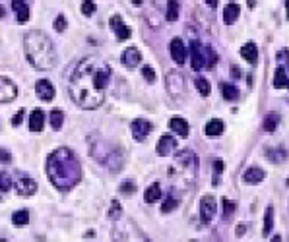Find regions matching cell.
Wrapping results in <instances>:
<instances>
[{
  "instance_id": "1",
  "label": "cell",
  "mask_w": 289,
  "mask_h": 242,
  "mask_svg": "<svg viewBox=\"0 0 289 242\" xmlns=\"http://www.w3.org/2000/svg\"><path fill=\"white\" fill-rule=\"evenodd\" d=\"M109 82H111L109 64L99 56H86L76 64L68 80V93L80 109L93 110L103 105Z\"/></svg>"
},
{
  "instance_id": "2",
  "label": "cell",
  "mask_w": 289,
  "mask_h": 242,
  "mask_svg": "<svg viewBox=\"0 0 289 242\" xmlns=\"http://www.w3.org/2000/svg\"><path fill=\"white\" fill-rule=\"evenodd\" d=\"M47 178L58 190H70L82 180V165L68 147H58L47 157Z\"/></svg>"
},
{
  "instance_id": "3",
  "label": "cell",
  "mask_w": 289,
  "mask_h": 242,
  "mask_svg": "<svg viewBox=\"0 0 289 242\" xmlns=\"http://www.w3.org/2000/svg\"><path fill=\"white\" fill-rule=\"evenodd\" d=\"M23 52L37 70H53L58 64L57 48L41 29H31L23 35Z\"/></svg>"
},
{
  "instance_id": "4",
  "label": "cell",
  "mask_w": 289,
  "mask_h": 242,
  "mask_svg": "<svg viewBox=\"0 0 289 242\" xmlns=\"http://www.w3.org/2000/svg\"><path fill=\"white\" fill-rule=\"evenodd\" d=\"M111 239H113V242H150L144 237V233L136 227V223L130 219L116 221L113 233H111Z\"/></svg>"
},
{
  "instance_id": "5",
  "label": "cell",
  "mask_w": 289,
  "mask_h": 242,
  "mask_svg": "<svg viewBox=\"0 0 289 242\" xmlns=\"http://www.w3.org/2000/svg\"><path fill=\"white\" fill-rule=\"evenodd\" d=\"M190 66L192 70L200 72L202 68H206V47H202L200 41H190Z\"/></svg>"
},
{
  "instance_id": "6",
  "label": "cell",
  "mask_w": 289,
  "mask_h": 242,
  "mask_svg": "<svg viewBox=\"0 0 289 242\" xmlns=\"http://www.w3.org/2000/svg\"><path fill=\"white\" fill-rule=\"evenodd\" d=\"M216 213H218V201H216V198L210 196V194L204 196V198L200 199V219L208 225V223L214 221Z\"/></svg>"
},
{
  "instance_id": "7",
  "label": "cell",
  "mask_w": 289,
  "mask_h": 242,
  "mask_svg": "<svg viewBox=\"0 0 289 242\" xmlns=\"http://www.w3.org/2000/svg\"><path fill=\"white\" fill-rule=\"evenodd\" d=\"M152 130H154V126H152V122L146 120V118H136V120H132V124H130V132H132V136H134L136 142H144V140L152 134Z\"/></svg>"
},
{
  "instance_id": "8",
  "label": "cell",
  "mask_w": 289,
  "mask_h": 242,
  "mask_svg": "<svg viewBox=\"0 0 289 242\" xmlns=\"http://www.w3.org/2000/svg\"><path fill=\"white\" fill-rule=\"evenodd\" d=\"M16 97H18V86L12 80L0 76V105L12 103Z\"/></svg>"
},
{
  "instance_id": "9",
  "label": "cell",
  "mask_w": 289,
  "mask_h": 242,
  "mask_svg": "<svg viewBox=\"0 0 289 242\" xmlns=\"http://www.w3.org/2000/svg\"><path fill=\"white\" fill-rule=\"evenodd\" d=\"M165 86H167L169 93H173V95H177V93H182V91H184V88H186L182 72L171 70V72L167 74V78H165Z\"/></svg>"
},
{
  "instance_id": "10",
  "label": "cell",
  "mask_w": 289,
  "mask_h": 242,
  "mask_svg": "<svg viewBox=\"0 0 289 242\" xmlns=\"http://www.w3.org/2000/svg\"><path fill=\"white\" fill-rule=\"evenodd\" d=\"M109 27H111V31L116 35L118 41H126L130 37V27L124 25V22H122V18L118 14H113L109 18Z\"/></svg>"
},
{
  "instance_id": "11",
  "label": "cell",
  "mask_w": 289,
  "mask_h": 242,
  "mask_svg": "<svg viewBox=\"0 0 289 242\" xmlns=\"http://www.w3.org/2000/svg\"><path fill=\"white\" fill-rule=\"evenodd\" d=\"M120 60H122V66H124V68L134 70V68H138L140 62H142V54H140V50L136 47H128V48H124Z\"/></svg>"
},
{
  "instance_id": "12",
  "label": "cell",
  "mask_w": 289,
  "mask_h": 242,
  "mask_svg": "<svg viewBox=\"0 0 289 242\" xmlns=\"http://www.w3.org/2000/svg\"><path fill=\"white\" fill-rule=\"evenodd\" d=\"M35 93H37V97H39L41 101L49 103V101L55 99L57 89H55V86H53L49 80H39V82L35 84Z\"/></svg>"
},
{
  "instance_id": "13",
  "label": "cell",
  "mask_w": 289,
  "mask_h": 242,
  "mask_svg": "<svg viewBox=\"0 0 289 242\" xmlns=\"http://www.w3.org/2000/svg\"><path fill=\"white\" fill-rule=\"evenodd\" d=\"M14 188L20 196H33L37 192V182L29 176H20L16 182H14Z\"/></svg>"
},
{
  "instance_id": "14",
  "label": "cell",
  "mask_w": 289,
  "mask_h": 242,
  "mask_svg": "<svg viewBox=\"0 0 289 242\" xmlns=\"http://www.w3.org/2000/svg\"><path fill=\"white\" fill-rule=\"evenodd\" d=\"M169 52H171V58H173V62H177L178 66L186 62V47H184L182 39H178V37L171 39V45H169Z\"/></svg>"
},
{
  "instance_id": "15",
  "label": "cell",
  "mask_w": 289,
  "mask_h": 242,
  "mask_svg": "<svg viewBox=\"0 0 289 242\" xmlns=\"http://www.w3.org/2000/svg\"><path fill=\"white\" fill-rule=\"evenodd\" d=\"M177 147H178V144H177V138L169 136V134L161 136V138H159V142H157V145H156V149H157V155H159V157H167V155H171Z\"/></svg>"
},
{
  "instance_id": "16",
  "label": "cell",
  "mask_w": 289,
  "mask_h": 242,
  "mask_svg": "<svg viewBox=\"0 0 289 242\" xmlns=\"http://www.w3.org/2000/svg\"><path fill=\"white\" fill-rule=\"evenodd\" d=\"M264 178H266V173L260 167H248L245 171V175H243V182L245 184H260Z\"/></svg>"
},
{
  "instance_id": "17",
  "label": "cell",
  "mask_w": 289,
  "mask_h": 242,
  "mask_svg": "<svg viewBox=\"0 0 289 242\" xmlns=\"http://www.w3.org/2000/svg\"><path fill=\"white\" fill-rule=\"evenodd\" d=\"M169 128L173 130L177 136H180V138H186L188 132H190V124H188L186 118H182V116H173V118L169 120Z\"/></svg>"
},
{
  "instance_id": "18",
  "label": "cell",
  "mask_w": 289,
  "mask_h": 242,
  "mask_svg": "<svg viewBox=\"0 0 289 242\" xmlns=\"http://www.w3.org/2000/svg\"><path fill=\"white\" fill-rule=\"evenodd\" d=\"M12 10L16 12L18 23H25L29 20V6L25 0H12Z\"/></svg>"
},
{
  "instance_id": "19",
  "label": "cell",
  "mask_w": 289,
  "mask_h": 242,
  "mask_svg": "<svg viewBox=\"0 0 289 242\" xmlns=\"http://www.w3.org/2000/svg\"><path fill=\"white\" fill-rule=\"evenodd\" d=\"M239 54L243 56V60H246L248 64H256L258 62V48L256 45L252 43V41H248V43H245L241 50H239Z\"/></svg>"
},
{
  "instance_id": "20",
  "label": "cell",
  "mask_w": 289,
  "mask_h": 242,
  "mask_svg": "<svg viewBox=\"0 0 289 242\" xmlns=\"http://www.w3.org/2000/svg\"><path fill=\"white\" fill-rule=\"evenodd\" d=\"M43 126H45V112L41 109L31 110V114H29V130L31 132H41Z\"/></svg>"
},
{
  "instance_id": "21",
  "label": "cell",
  "mask_w": 289,
  "mask_h": 242,
  "mask_svg": "<svg viewBox=\"0 0 289 242\" xmlns=\"http://www.w3.org/2000/svg\"><path fill=\"white\" fill-rule=\"evenodd\" d=\"M239 14H241V6L237 2H229L225 8H223V23L225 25H233L237 20H239Z\"/></svg>"
},
{
  "instance_id": "22",
  "label": "cell",
  "mask_w": 289,
  "mask_h": 242,
  "mask_svg": "<svg viewBox=\"0 0 289 242\" xmlns=\"http://www.w3.org/2000/svg\"><path fill=\"white\" fill-rule=\"evenodd\" d=\"M223 130H225V124H223L222 118H212V120H208V124L204 126V132H206V136H210V138H216V136L223 134Z\"/></svg>"
},
{
  "instance_id": "23",
  "label": "cell",
  "mask_w": 289,
  "mask_h": 242,
  "mask_svg": "<svg viewBox=\"0 0 289 242\" xmlns=\"http://www.w3.org/2000/svg\"><path fill=\"white\" fill-rule=\"evenodd\" d=\"M274 231V205H268L264 209V227H262V237L268 239L270 233Z\"/></svg>"
},
{
  "instance_id": "24",
  "label": "cell",
  "mask_w": 289,
  "mask_h": 242,
  "mask_svg": "<svg viewBox=\"0 0 289 242\" xmlns=\"http://www.w3.org/2000/svg\"><path fill=\"white\" fill-rule=\"evenodd\" d=\"M280 120H282V116H280V112H268L266 116H264V122H262V128L266 130V132H276V128L280 126Z\"/></svg>"
},
{
  "instance_id": "25",
  "label": "cell",
  "mask_w": 289,
  "mask_h": 242,
  "mask_svg": "<svg viewBox=\"0 0 289 242\" xmlns=\"http://www.w3.org/2000/svg\"><path fill=\"white\" fill-rule=\"evenodd\" d=\"M274 88H276V89L288 88L289 89V78L284 66H278V68H276V74H274Z\"/></svg>"
},
{
  "instance_id": "26",
  "label": "cell",
  "mask_w": 289,
  "mask_h": 242,
  "mask_svg": "<svg viewBox=\"0 0 289 242\" xmlns=\"http://www.w3.org/2000/svg\"><path fill=\"white\" fill-rule=\"evenodd\" d=\"M220 91H222V97L227 99V101H237L239 99V89L229 82H220Z\"/></svg>"
},
{
  "instance_id": "27",
  "label": "cell",
  "mask_w": 289,
  "mask_h": 242,
  "mask_svg": "<svg viewBox=\"0 0 289 242\" xmlns=\"http://www.w3.org/2000/svg\"><path fill=\"white\" fill-rule=\"evenodd\" d=\"M144 199H146L148 203H156L157 199H161V184H159V182H154L150 188H146Z\"/></svg>"
},
{
  "instance_id": "28",
  "label": "cell",
  "mask_w": 289,
  "mask_h": 242,
  "mask_svg": "<svg viewBox=\"0 0 289 242\" xmlns=\"http://www.w3.org/2000/svg\"><path fill=\"white\" fill-rule=\"evenodd\" d=\"M289 151L284 147H278V149H266V157L272 161V163H284L288 159Z\"/></svg>"
},
{
  "instance_id": "29",
  "label": "cell",
  "mask_w": 289,
  "mask_h": 242,
  "mask_svg": "<svg viewBox=\"0 0 289 242\" xmlns=\"http://www.w3.org/2000/svg\"><path fill=\"white\" fill-rule=\"evenodd\" d=\"M12 223H14V227H25L29 223V209H18V211H14Z\"/></svg>"
},
{
  "instance_id": "30",
  "label": "cell",
  "mask_w": 289,
  "mask_h": 242,
  "mask_svg": "<svg viewBox=\"0 0 289 242\" xmlns=\"http://www.w3.org/2000/svg\"><path fill=\"white\" fill-rule=\"evenodd\" d=\"M178 12H180V6L177 0H167V10H165V20L167 22H177L178 20Z\"/></svg>"
},
{
  "instance_id": "31",
  "label": "cell",
  "mask_w": 289,
  "mask_h": 242,
  "mask_svg": "<svg viewBox=\"0 0 289 242\" xmlns=\"http://www.w3.org/2000/svg\"><path fill=\"white\" fill-rule=\"evenodd\" d=\"M235 209H237V205L233 203L231 199H227V198H223L222 199V217H223V221H229L233 215H235Z\"/></svg>"
},
{
  "instance_id": "32",
  "label": "cell",
  "mask_w": 289,
  "mask_h": 242,
  "mask_svg": "<svg viewBox=\"0 0 289 242\" xmlns=\"http://www.w3.org/2000/svg\"><path fill=\"white\" fill-rule=\"evenodd\" d=\"M177 205H178V198L173 192L167 194V198L161 203V213H171L173 209H177Z\"/></svg>"
},
{
  "instance_id": "33",
  "label": "cell",
  "mask_w": 289,
  "mask_h": 242,
  "mask_svg": "<svg viewBox=\"0 0 289 242\" xmlns=\"http://www.w3.org/2000/svg\"><path fill=\"white\" fill-rule=\"evenodd\" d=\"M194 86H196V89H198V93L202 97H208L210 95V89H212V86H210V82L206 80V78H202V76H198L196 80H194Z\"/></svg>"
},
{
  "instance_id": "34",
  "label": "cell",
  "mask_w": 289,
  "mask_h": 242,
  "mask_svg": "<svg viewBox=\"0 0 289 242\" xmlns=\"http://www.w3.org/2000/svg\"><path fill=\"white\" fill-rule=\"evenodd\" d=\"M49 120H51V128L53 130H60L62 124H64V112L62 110H51Z\"/></svg>"
},
{
  "instance_id": "35",
  "label": "cell",
  "mask_w": 289,
  "mask_h": 242,
  "mask_svg": "<svg viewBox=\"0 0 289 242\" xmlns=\"http://www.w3.org/2000/svg\"><path fill=\"white\" fill-rule=\"evenodd\" d=\"M12 186H14L12 176H10L6 171H2V173H0V192H8Z\"/></svg>"
},
{
  "instance_id": "36",
  "label": "cell",
  "mask_w": 289,
  "mask_h": 242,
  "mask_svg": "<svg viewBox=\"0 0 289 242\" xmlns=\"http://www.w3.org/2000/svg\"><path fill=\"white\" fill-rule=\"evenodd\" d=\"M109 217H111L113 221H118V219L122 217V207H120L118 199H113V201H111V207H109Z\"/></svg>"
},
{
  "instance_id": "37",
  "label": "cell",
  "mask_w": 289,
  "mask_h": 242,
  "mask_svg": "<svg viewBox=\"0 0 289 242\" xmlns=\"http://www.w3.org/2000/svg\"><path fill=\"white\" fill-rule=\"evenodd\" d=\"M225 171V163L222 161V159H216L214 161V186H218V182H220V175Z\"/></svg>"
},
{
  "instance_id": "38",
  "label": "cell",
  "mask_w": 289,
  "mask_h": 242,
  "mask_svg": "<svg viewBox=\"0 0 289 242\" xmlns=\"http://www.w3.org/2000/svg\"><path fill=\"white\" fill-rule=\"evenodd\" d=\"M95 10H97V6H95L93 0H84V2H82V14H84V16L89 18V16L95 14Z\"/></svg>"
},
{
  "instance_id": "39",
  "label": "cell",
  "mask_w": 289,
  "mask_h": 242,
  "mask_svg": "<svg viewBox=\"0 0 289 242\" xmlns=\"http://www.w3.org/2000/svg\"><path fill=\"white\" fill-rule=\"evenodd\" d=\"M216 62H218V56H216L214 48L206 47V66H208V68H214V66H216Z\"/></svg>"
},
{
  "instance_id": "40",
  "label": "cell",
  "mask_w": 289,
  "mask_h": 242,
  "mask_svg": "<svg viewBox=\"0 0 289 242\" xmlns=\"http://www.w3.org/2000/svg\"><path fill=\"white\" fill-rule=\"evenodd\" d=\"M118 190L124 194V196H130V194L136 192V184H134L132 180H124V182L120 184V188H118Z\"/></svg>"
},
{
  "instance_id": "41",
  "label": "cell",
  "mask_w": 289,
  "mask_h": 242,
  "mask_svg": "<svg viewBox=\"0 0 289 242\" xmlns=\"http://www.w3.org/2000/svg\"><path fill=\"white\" fill-rule=\"evenodd\" d=\"M142 76H144L150 84H154V82H156V72H154V68H152V66H144V68H142Z\"/></svg>"
},
{
  "instance_id": "42",
  "label": "cell",
  "mask_w": 289,
  "mask_h": 242,
  "mask_svg": "<svg viewBox=\"0 0 289 242\" xmlns=\"http://www.w3.org/2000/svg\"><path fill=\"white\" fill-rule=\"evenodd\" d=\"M55 29H57L58 33H62V31L66 29V18H64L62 14H58L57 20H55Z\"/></svg>"
},
{
  "instance_id": "43",
  "label": "cell",
  "mask_w": 289,
  "mask_h": 242,
  "mask_svg": "<svg viewBox=\"0 0 289 242\" xmlns=\"http://www.w3.org/2000/svg\"><path fill=\"white\" fill-rule=\"evenodd\" d=\"M23 114H25V110H23V109H20V110H18V112L12 116V126H14V128H18V126L22 124V120H23Z\"/></svg>"
},
{
  "instance_id": "44",
  "label": "cell",
  "mask_w": 289,
  "mask_h": 242,
  "mask_svg": "<svg viewBox=\"0 0 289 242\" xmlns=\"http://www.w3.org/2000/svg\"><path fill=\"white\" fill-rule=\"evenodd\" d=\"M278 62H286V66H288L289 70V48H282L278 52Z\"/></svg>"
},
{
  "instance_id": "45",
  "label": "cell",
  "mask_w": 289,
  "mask_h": 242,
  "mask_svg": "<svg viewBox=\"0 0 289 242\" xmlns=\"http://www.w3.org/2000/svg\"><path fill=\"white\" fill-rule=\"evenodd\" d=\"M10 161H12L10 151H8V149H4V147H0V163H10Z\"/></svg>"
},
{
  "instance_id": "46",
  "label": "cell",
  "mask_w": 289,
  "mask_h": 242,
  "mask_svg": "<svg viewBox=\"0 0 289 242\" xmlns=\"http://www.w3.org/2000/svg\"><path fill=\"white\" fill-rule=\"evenodd\" d=\"M245 233H246V225H245V223H241V225H237V229H235V235H237V239H241V237H245Z\"/></svg>"
},
{
  "instance_id": "47",
  "label": "cell",
  "mask_w": 289,
  "mask_h": 242,
  "mask_svg": "<svg viewBox=\"0 0 289 242\" xmlns=\"http://www.w3.org/2000/svg\"><path fill=\"white\" fill-rule=\"evenodd\" d=\"M241 74H243V72H241V68H237V66L233 64V66H231V78H233V80H239V78H243Z\"/></svg>"
},
{
  "instance_id": "48",
  "label": "cell",
  "mask_w": 289,
  "mask_h": 242,
  "mask_svg": "<svg viewBox=\"0 0 289 242\" xmlns=\"http://www.w3.org/2000/svg\"><path fill=\"white\" fill-rule=\"evenodd\" d=\"M204 2H206V4H208L212 10H214V8H218V0H204Z\"/></svg>"
},
{
  "instance_id": "49",
  "label": "cell",
  "mask_w": 289,
  "mask_h": 242,
  "mask_svg": "<svg viewBox=\"0 0 289 242\" xmlns=\"http://www.w3.org/2000/svg\"><path fill=\"white\" fill-rule=\"evenodd\" d=\"M270 242H282V237H280V235H276V237H274Z\"/></svg>"
},
{
  "instance_id": "50",
  "label": "cell",
  "mask_w": 289,
  "mask_h": 242,
  "mask_svg": "<svg viewBox=\"0 0 289 242\" xmlns=\"http://www.w3.org/2000/svg\"><path fill=\"white\" fill-rule=\"evenodd\" d=\"M4 14H6V10H4V6L0 4V18H4Z\"/></svg>"
},
{
  "instance_id": "51",
  "label": "cell",
  "mask_w": 289,
  "mask_h": 242,
  "mask_svg": "<svg viewBox=\"0 0 289 242\" xmlns=\"http://www.w3.org/2000/svg\"><path fill=\"white\" fill-rule=\"evenodd\" d=\"M286 10H288V20H289V0H286Z\"/></svg>"
},
{
  "instance_id": "52",
  "label": "cell",
  "mask_w": 289,
  "mask_h": 242,
  "mask_svg": "<svg viewBox=\"0 0 289 242\" xmlns=\"http://www.w3.org/2000/svg\"><path fill=\"white\" fill-rule=\"evenodd\" d=\"M132 2H134L136 6H138V4H142V0H132Z\"/></svg>"
},
{
  "instance_id": "53",
  "label": "cell",
  "mask_w": 289,
  "mask_h": 242,
  "mask_svg": "<svg viewBox=\"0 0 289 242\" xmlns=\"http://www.w3.org/2000/svg\"><path fill=\"white\" fill-rule=\"evenodd\" d=\"M0 242H8V241H6V239H0Z\"/></svg>"
},
{
  "instance_id": "54",
  "label": "cell",
  "mask_w": 289,
  "mask_h": 242,
  "mask_svg": "<svg viewBox=\"0 0 289 242\" xmlns=\"http://www.w3.org/2000/svg\"><path fill=\"white\" fill-rule=\"evenodd\" d=\"M288 186H289V180H288Z\"/></svg>"
},
{
  "instance_id": "55",
  "label": "cell",
  "mask_w": 289,
  "mask_h": 242,
  "mask_svg": "<svg viewBox=\"0 0 289 242\" xmlns=\"http://www.w3.org/2000/svg\"><path fill=\"white\" fill-rule=\"evenodd\" d=\"M0 194H2V192H0Z\"/></svg>"
}]
</instances>
